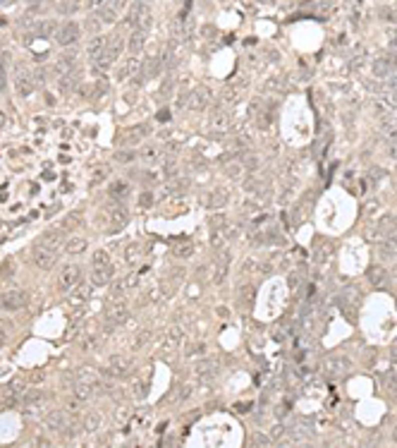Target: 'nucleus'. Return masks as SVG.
<instances>
[{
  "label": "nucleus",
  "instance_id": "nucleus-1",
  "mask_svg": "<svg viewBox=\"0 0 397 448\" xmlns=\"http://www.w3.org/2000/svg\"><path fill=\"white\" fill-rule=\"evenodd\" d=\"M120 53H122V36H120V34H113V36L108 39L106 51H103L101 58L96 60V67H103V70H106L108 65H113V63L118 60Z\"/></svg>",
  "mask_w": 397,
  "mask_h": 448
},
{
  "label": "nucleus",
  "instance_id": "nucleus-2",
  "mask_svg": "<svg viewBox=\"0 0 397 448\" xmlns=\"http://www.w3.org/2000/svg\"><path fill=\"white\" fill-rule=\"evenodd\" d=\"M27 302H29V297L22 290H5V293H0V312H17L22 307H27Z\"/></svg>",
  "mask_w": 397,
  "mask_h": 448
},
{
  "label": "nucleus",
  "instance_id": "nucleus-3",
  "mask_svg": "<svg viewBox=\"0 0 397 448\" xmlns=\"http://www.w3.org/2000/svg\"><path fill=\"white\" fill-rule=\"evenodd\" d=\"M79 278H82V266L79 264H67L60 276H58V288L63 290V293H70L77 283H79Z\"/></svg>",
  "mask_w": 397,
  "mask_h": 448
},
{
  "label": "nucleus",
  "instance_id": "nucleus-4",
  "mask_svg": "<svg viewBox=\"0 0 397 448\" xmlns=\"http://www.w3.org/2000/svg\"><path fill=\"white\" fill-rule=\"evenodd\" d=\"M58 259V250H48V247H41V245H36V250L32 252V262L36 269H51Z\"/></svg>",
  "mask_w": 397,
  "mask_h": 448
},
{
  "label": "nucleus",
  "instance_id": "nucleus-5",
  "mask_svg": "<svg viewBox=\"0 0 397 448\" xmlns=\"http://www.w3.org/2000/svg\"><path fill=\"white\" fill-rule=\"evenodd\" d=\"M108 220H110V230L115 233V230H120L129 220V211L122 204H113L110 211H108Z\"/></svg>",
  "mask_w": 397,
  "mask_h": 448
},
{
  "label": "nucleus",
  "instance_id": "nucleus-6",
  "mask_svg": "<svg viewBox=\"0 0 397 448\" xmlns=\"http://www.w3.org/2000/svg\"><path fill=\"white\" fill-rule=\"evenodd\" d=\"M113 274H115V269L110 266V262L96 264V269L91 271V283L98 285V288H103V285H108L110 281H113Z\"/></svg>",
  "mask_w": 397,
  "mask_h": 448
},
{
  "label": "nucleus",
  "instance_id": "nucleus-7",
  "mask_svg": "<svg viewBox=\"0 0 397 448\" xmlns=\"http://www.w3.org/2000/svg\"><path fill=\"white\" fill-rule=\"evenodd\" d=\"M129 317V309L127 305H122V302H118V305H110L106 309V319H108V324L110 326H120V324H125Z\"/></svg>",
  "mask_w": 397,
  "mask_h": 448
},
{
  "label": "nucleus",
  "instance_id": "nucleus-8",
  "mask_svg": "<svg viewBox=\"0 0 397 448\" xmlns=\"http://www.w3.org/2000/svg\"><path fill=\"white\" fill-rule=\"evenodd\" d=\"M79 39V24L75 22H65L60 29H58V44L60 46H72Z\"/></svg>",
  "mask_w": 397,
  "mask_h": 448
},
{
  "label": "nucleus",
  "instance_id": "nucleus-9",
  "mask_svg": "<svg viewBox=\"0 0 397 448\" xmlns=\"http://www.w3.org/2000/svg\"><path fill=\"white\" fill-rule=\"evenodd\" d=\"M132 372V362L127 357H110V364H108V374L115 376V379H122Z\"/></svg>",
  "mask_w": 397,
  "mask_h": 448
},
{
  "label": "nucleus",
  "instance_id": "nucleus-10",
  "mask_svg": "<svg viewBox=\"0 0 397 448\" xmlns=\"http://www.w3.org/2000/svg\"><path fill=\"white\" fill-rule=\"evenodd\" d=\"M39 245L41 247H48V250H58L63 245V230L55 228V230H46L41 238H39Z\"/></svg>",
  "mask_w": 397,
  "mask_h": 448
},
{
  "label": "nucleus",
  "instance_id": "nucleus-11",
  "mask_svg": "<svg viewBox=\"0 0 397 448\" xmlns=\"http://www.w3.org/2000/svg\"><path fill=\"white\" fill-rule=\"evenodd\" d=\"M46 424L51 426V429H55V431H65L70 426V417L65 415V412H60V410H55V412H48Z\"/></svg>",
  "mask_w": 397,
  "mask_h": 448
},
{
  "label": "nucleus",
  "instance_id": "nucleus-12",
  "mask_svg": "<svg viewBox=\"0 0 397 448\" xmlns=\"http://www.w3.org/2000/svg\"><path fill=\"white\" fill-rule=\"evenodd\" d=\"M106 44H108L106 36H94V39H89V44H86V53H89V58L98 60L101 53L106 51Z\"/></svg>",
  "mask_w": 397,
  "mask_h": 448
},
{
  "label": "nucleus",
  "instance_id": "nucleus-13",
  "mask_svg": "<svg viewBox=\"0 0 397 448\" xmlns=\"http://www.w3.org/2000/svg\"><path fill=\"white\" fill-rule=\"evenodd\" d=\"M390 70H392V65L387 63V58H376V60L371 63L373 77H390Z\"/></svg>",
  "mask_w": 397,
  "mask_h": 448
},
{
  "label": "nucleus",
  "instance_id": "nucleus-14",
  "mask_svg": "<svg viewBox=\"0 0 397 448\" xmlns=\"http://www.w3.org/2000/svg\"><path fill=\"white\" fill-rule=\"evenodd\" d=\"M146 44V29H137V32L132 34V39H129V51L132 53H139L141 48Z\"/></svg>",
  "mask_w": 397,
  "mask_h": 448
},
{
  "label": "nucleus",
  "instance_id": "nucleus-15",
  "mask_svg": "<svg viewBox=\"0 0 397 448\" xmlns=\"http://www.w3.org/2000/svg\"><path fill=\"white\" fill-rule=\"evenodd\" d=\"M89 247V242L84 238H70V240L65 242V252L67 254H79V252H84Z\"/></svg>",
  "mask_w": 397,
  "mask_h": 448
},
{
  "label": "nucleus",
  "instance_id": "nucleus-16",
  "mask_svg": "<svg viewBox=\"0 0 397 448\" xmlns=\"http://www.w3.org/2000/svg\"><path fill=\"white\" fill-rule=\"evenodd\" d=\"M366 278L371 281V285H383L385 283V269L383 266H371L368 271H366Z\"/></svg>",
  "mask_w": 397,
  "mask_h": 448
},
{
  "label": "nucleus",
  "instance_id": "nucleus-17",
  "mask_svg": "<svg viewBox=\"0 0 397 448\" xmlns=\"http://www.w3.org/2000/svg\"><path fill=\"white\" fill-rule=\"evenodd\" d=\"M215 369H218V362L215 360H201L194 367V372L199 374V376H211V374H215Z\"/></svg>",
  "mask_w": 397,
  "mask_h": 448
},
{
  "label": "nucleus",
  "instance_id": "nucleus-18",
  "mask_svg": "<svg viewBox=\"0 0 397 448\" xmlns=\"http://www.w3.org/2000/svg\"><path fill=\"white\" fill-rule=\"evenodd\" d=\"M22 400L27 405H39L46 400V393L43 391H39V388H29V391H24V395H22Z\"/></svg>",
  "mask_w": 397,
  "mask_h": 448
},
{
  "label": "nucleus",
  "instance_id": "nucleus-19",
  "mask_svg": "<svg viewBox=\"0 0 397 448\" xmlns=\"http://www.w3.org/2000/svg\"><path fill=\"white\" fill-rule=\"evenodd\" d=\"M86 297H89V285H75L72 290H70V300L79 305V302H84Z\"/></svg>",
  "mask_w": 397,
  "mask_h": 448
},
{
  "label": "nucleus",
  "instance_id": "nucleus-20",
  "mask_svg": "<svg viewBox=\"0 0 397 448\" xmlns=\"http://www.w3.org/2000/svg\"><path fill=\"white\" fill-rule=\"evenodd\" d=\"M127 194H129L127 182H113V185H110V197L113 199H125Z\"/></svg>",
  "mask_w": 397,
  "mask_h": 448
},
{
  "label": "nucleus",
  "instance_id": "nucleus-21",
  "mask_svg": "<svg viewBox=\"0 0 397 448\" xmlns=\"http://www.w3.org/2000/svg\"><path fill=\"white\" fill-rule=\"evenodd\" d=\"M134 70H137V60H134V58H127V60L118 67V77L120 79H125V77H129Z\"/></svg>",
  "mask_w": 397,
  "mask_h": 448
},
{
  "label": "nucleus",
  "instance_id": "nucleus-22",
  "mask_svg": "<svg viewBox=\"0 0 397 448\" xmlns=\"http://www.w3.org/2000/svg\"><path fill=\"white\" fill-rule=\"evenodd\" d=\"M227 204V192L225 189H215L213 194H211V206L213 208H223Z\"/></svg>",
  "mask_w": 397,
  "mask_h": 448
},
{
  "label": "nucleus",
  "instance_id": "nucleus-23",
  "mask_svg": "<svg viewBox=\"0 0 397 448\" xmlns=\"http://www.w3.org/2000/svg\"><path fill=\"white\" fill-rule=\"evenodd\" d=\"M17 91H20V96H29L34 91V84L29 77H17Z\"/></svg>",
  "mask_w": 397,
  "mask_h": 448
},
{
  "label": "nucleus",
  "instance_id": "nucleus-24",
  "mask_svg": "<svg viewBox=\"0 0 397 448\" xmlns=\"http://www.w3.org/2000/svg\"><path fill=\"white\" fill-rule=\"evenodd\" d=\"M79 223H82V211H70V213L65 216V228H67V230L77 228Z\"/></svg>",
  "mask_w": 397,
  "mask_h": 448
},
{
  "label": "nucleus",
  "instance_id": "nucleus-25",
  "mask_svg": "<svg viewBox=\"0 0 397 448\" xmlns=\"http://www.w3.org/2000/svg\"><path fill=\"white\" fill-rule=\"evenodd\" d=\"M189 106H192V108H204V106H206V91H204V89L194 91V94H192V101H189Z\"/></svg>",
  "mask_w": 397,
  "mask_h": 448
},
{
  "label": "nucleus",
  "instance_id": "nucleus-26",
  "mask_svg": "<svg viewBox=\"0 0 397 448\" xmlns=\"http://www.w3.org/2000/svg\"><path fill=\"white\" fill-rule=\"evenodd\" d=\"M98 17H101V22L110 24V22H115V17H118V12L113 10V8H101V10H98Z\"/></svg>",
  "mask_w": 397,
  "mask_h": 448
},
{
  "label": "nucleus",
  "instance_id": "nucleus-27",
  "mask_svg": "<svg viewBox=\"0 0 397 448\" xmlns=\"http://www.w3.org/2000/svg\"><path fill=\"white\" fill-rule=\"evenodd\" d=\"M225 170H227V175H230V177H242V173H244V165H242V163H235V161H232V163H225Z\"/></svg>",
  "mask_w": 397,
  "mask_h": 448
},
{
  "label": "nucleus",
  "instance_id": "nucleus-28",
  "mask_svg": "<svg viewBox=\"0 0 397 448\" xmlns=\"http://www.w3.org/2000/svg\"><path fill=\"white\" fill-rule=\"evenodd\" d=\"M106 91H108V84L101 79V82H96V87H94V91H91V99H101Z\"/></svg>",
  "mask_w": 397,
  "mask_h": 448
},
{
  "label": "nucleus",
  "instance_id": "nucleus-29",
  "mask_svg": "<svg viewBox=\"0 0 397 448\" xmlns=\"http://www.w3.org/2000/svg\"><path fill=\"white\" fill-rule=\"evenodd\" d=\"M75 84H77V75H75V72H72V75H65V79L60 82V87H63L65 91H70Z\"/></svg>",
  "mask_w": 397,
  "mask_h": 448
},
{
  "label": "nucleus",
  "instance_id": "nucleus-30",
  "mask_svg": "<svg viewBox=\"0 0 397 448\" xmlns=\"http://www.w3.org/2000/svg\"><path fill=\"white\" fill-rule=\"evenodd\" d=\"M84 429H86V431H94V429H98V415H86Z\"/></svg>",
  "mask_w": 397,
  "mask_h": 448
},
{
  "label": "nucleus",
  "instance_id": "nucleus-31",
  "mask_svg": "<svg viewBox=\"0 0 397 448\" xmlns=\"http://www.w3.org/2000/svg\"><path fill=\"white\" fill-rule=\"evenodd\" d=\"M115 158H118L120 163H129V161H134V158H137V153H132V151H120V153H115Z\"/></svg>",
  "mask_w": 397,
  "mask_h": 448
},
{
  "label": "nucleus",
  "instance_id": "nucleus-32",
  "mask_svg": "<svg viewBox=\"0 0 397 448\" xmlns=\"http://www.w3.org/2000/svg\"><path fill=\"white\" fill-rule=\"evenodd\" d=\"M12 274H15V264L8 259V262L3 264V269H0V276H3V278H10Z\"/></svg>",
  "mask_w": 397,
  "mask_h": 448
},
{
  "label": "nucleus",
  "instance_id": "nucleus-33",
  "mask_svg": "<svg viewBox=\"0 0 397 448\" xmlns=\"http://www.w3.org/2000/svg\"><path fill=\"white\" fill-rule=\"evenodd\" d=\"M108 262H110V257H108V252H106V250L94 252V264H108Z\"/></svg>",
  "mask_w": 397,
  "mask_h": 448
},
{
  "label": "nucleus",
  "instance_id": "nucleus-34",
  "mask_svg": "<svg viewBox=\"0 0 397 448\" xmlns=\"http://www.w3.org/2000/svg\"><path fill=\"white\" fill-rule=\"evenodd\" d=\"M273 441H270L266 434H254V446H270Z\"/></svg>",
  "mask_w": 397,
  "mask_h": 448
},
{
  "label": "nucleus",
  "instance_id": "nucleus-35",
  "mask_svg": "<svg viewBox=\"0 0 397 448\" xmlns=\"http://www.w3.org/2000/svg\"><path fill=\"white\" fill-rule=\"evenodd\" d=\"M344 369H347L344 360H335V362H330V372H333V374H340V372H344Z\"/></svg>",
  "mask_w": 397,
  "mask_h": 448
},
{
  "label": "nucleus",
  "instance_id": "nucleus-36",
  "mask_svg": "<svg viewBox=\"0 0 397 448\" xmlns=\"http://www.w3.org/2000/svg\"><path fill=\"white\" fill-rule=\"evenodd\" d=\"M139 204H141V206H151V204H153V197H151V192H144V194H141V197H139Z\"/></svg>",
  "mask_w": 397,
  "mask_h": 448
},
{
  "label": "nucleus",
  "instance_id": "nucleus-37",
  "mask_svg": "<svg viewBox=\"0 0 397 448\" xmlns=\"http://www.w3.org/2000/svg\"><path fill=\"white\" fill-rule=\"evenodd\" d=\"M282 434H285V426H282V424H275V426H273V438H275V441H278V438H282Z\"/></svg>",
  "mask_w": 397,
  "mask_h": 448
},
{
  "label": "nucleus",
  "instance_id": "nucleus-38",
  "mask_svg": "<svg viewBox=\"0 0 397 448\" xmlns=\"http://www.w3.org/2000/svg\"><path fill=\"white\" fill-rule=\"evenodd\" d=\"M146 161H156V149H144V153H141Z\"/></svg>",
  "mask_w": 397,
  "mask_h": 448
},
{
  "label": "nucleus",
  "instance_id": "nucleus-39",
  "mask_svg": "<svg viewBox=\"0 0 397 448\" xmlns=\"http://www.w3.org/2000/svg\"><path fill=\"white\" fill-rule=\"evenodd\" d=\"M10 400H12V395L8 393V391H5V393H0V407H3V405H10Z\"/></svg>",
  "mask_w": 397,
  "mask_h": 448
},
{
  "label": "nucleus",
  "instance_id": "nucleus-40",
  "mask_svg": "<svg viewBox=\"0 0 397 448\" xmlns=\"http://www.w3.org/2000/svg\"><path fill=\"white\" fill-rule=\"evenodd\" d=\"M5 338H8V328H5V324H0V345L5 343Z\"/></svg>",
  "mask_w": 397,
  "mask_h": 448
},
{
  "label": "nucleus",
  "instance_id": "nucleus-41",
  "mask_svg": "<svg viewBox=\"0 0 397 448\" xmlns=\"http://www.w3.org/2000/svg\"><path fill=\"white\" fill-rule=\"evenodd\" d=\"M387 386H390V391H395V393H397V374L390 376V383H387Z\"/></svg>",
  "mask_w": 397,
  "mask_h": 448
},
{
  "label": "nucleus",
  "instance_id": "nucleus-42",
  "mask_svg": "<svg viewBox=\"0 0 397 448\" xmlns=\"http://www.w3.org/2000/svg\"><path fill=\"white\" fill-rule=\"evenodd\" d=\"M299 283H301V278H299V276H290V285H292V288H297V285H299Z\"/></svg>",
  "mask_w": 397,
  "mask_h": 448
},
{
  "label": "nucleus",
  "instance_id": "nucleus-43",
  "mask_svg": "<svg viewBox=\"0 0 397 448\" xmlns=\"http://www.w3.org/2000/svg\"><path fill=\"white\" fill-rule=\"evenodd\" d=\"M67 407H70V410H72V412H75V410H79V400H70V405H67Z\"/></svg>",
  "mask_w": 397,
  "mask_h": 448
},
{
  "label": "nucleus",
  "instance_id": "nucleus-44",
  "mask_svg": "<svg viewBox=\"0 0 397 448\" xmlns=\"http://www.w3.org/2000/svg\"><path fill=\"white\" fill-rule=\"evenodd\" d=\"M168 118H170V113H168V110H161V113H158V120H168Z\"/></svg>",
  "mask_w": 397,
  "mask_h": 448
},
{
  "label": "nucleus",
  "instance_id": "nucleus-45",
  "mask_svg": "<svg viewBox=\"0 0 397 448\" xmlns=\"http://www.w3.org/2000/svg\"><path fill=\"white\" fill-rule=\"evenodd\" d=\"M196 352H199V355L204 352V345H201V343H199V348H192V350H189V355H196Z\"/></svg>",
  "mask_w": 397,
  "mask_h": 448
},
{
  "label": "nucleus",
  "instance_id": "nucleus-46",
  "mask_svg": "<svg viewBox=\"0 0 397 448\" xmlns=\"http://www.w3.org/2000/svg\"><path fill=\"white\" fill-rule=\"evenodd\" d=\"M387 242H390V245H392V247H395V250H397V233H392V235H390V240H387Z\"/></svg>",
  "mask_w": 397,
  "mask_h": 448
},
{
  "label": "nucleus",
  "instance_id": "nucleus-47",
  "mask_svg": "<svg viewBox=\"0 0 397 448\" xmlns=\"http://www.w3.org/2000/svg\"><path fill=\"white\" fill-rule=\"evenodd\" d=\"M387 63H390L392 67H397V53H395V55H390V58H387Z\"/></svg>",
  "mask_w": 397,
  "mask_h": 448
},
{
  "label": "nucleus",
  "instance_id": "nucleus-48",
  "mask_svg": "<svg viewBox=\"0 0 397 448\" xmlns=\"http://www.w3.org/2000/svg\"><path fill=\"white\" fill-rule=\"evenodd\" d=\"M5 120H8V118H5V113H3V110H0V130H3V127H5Z\"/></svg>",
  "mask_w": 397,
  "mask_h": 448
},
{
  "label": "nucleus",
  "instance_id": "nucleus-49",
  "mask_svg": "<svg viewBox=\"0 0 397 448\" xmlns=\"http://www.w3.org/2000/svg\"><path fill=\"white\" fill-rule=\"evenodd\" d=\"M392 441H395V443H397V429H395V431H392Z\"/></svg>",
  "mask_w": 397,
  "mask_h": 448
},
{
  "label": "nucleus",
  "instance_id": "nucleus-50",
  "mask_svg": "<svg viewBox=\"0 0 397 448\" xmlns=\"http://www.w3.org/2000/svg\"><path fill=\"white\" fill-rule=\"evenodd\" d=\"M0 87H3V70H0Z\"/></svg>",
  "mask_w": 397,
  "mask_h": 448
},
{
  "label": "nucleus",
  "instance_id": "nucleus-51",
  "mask_svg": "<svg viewBox=\"0 0 397 448\" xmlns=\"http://www.w3.org/2000/svg\"><path fill=\"white\" fill-rule=\"evenodd\" d=\"M261 3H270V0H261Z\"/></svg>",
  "mask_w": 397,
  "mask_h": 448
}]
</instances>
